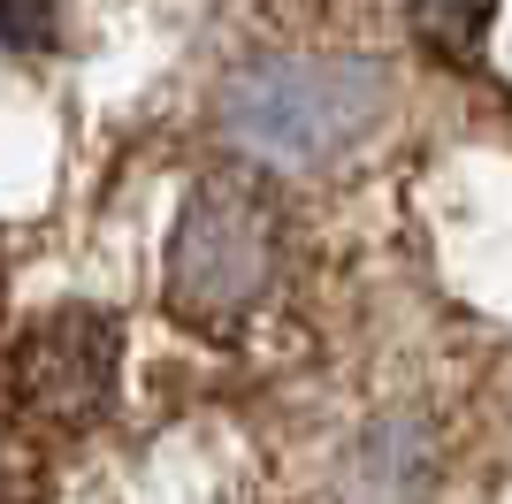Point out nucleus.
<instances>
[{
	"label": "nucleus",
	"mask_w": 512,
	"mask_h": 504,
	"mask_svg": "<svg viewBox=\"0 0 512 504\" xmlns=\"http://www.w3.org/2000/svg\"><path fill=\"white\" fill-rule=\"evenodd\" d=\"M383 107V77L360 62H260L222 92V130L260 161H321Z\"/></svg>",
	"instance_id": "nucleus-1"
},
{
	"label": "nucleus",
	"mask_w": 512,
	"mask_h": 504,
	"mask_svg": "<svg viewBox=\"0 0 512 504\" xmlns=\"http://www.w3.org/2000/svg\"><path fill=\"white\" fill-rule=\"evenodd\" d=\"M107 367H115V329L107 321H54L23 344V405L92 413V405H107Z\"/></svg>",
	"instance_id": "nucleus-3"
},
{
	"label": "nucleus",
	"mask_w": 512,
	"mask_h": 504,
	"mask_svg": "<svg viewBox=\"0 0 512 504\" xmlns=\"http://www.w3.org/2000/svg\"><path fill=\"white\" fill-rule=\"evenodd\" d=\"M268 268H276L268 207L237 184H199V199L184 207L176 245H169V298L192 321H222L268 291Z\"/></svg>",
	"instance_id": "nucleus-2"
},
{
	"label": "nucleus",
	"mask_w": 512,
	"mask_h": 504,
	"mask_svg": "<svg viewBox=\"0 0 512 504\" xmlns=\"http://www.w3.org/2000/svg\"><path fill=\"white\" fill-rule=\"evenodd\" d=\"M0 489H8V474H0Z\"/></svg>",
	"instance_id": "nucleus-5"
},
{
	"label": "nucleus",
	"mask_w": 512,
	"mask_h": 504,
	"mask_svg": "<svg viewBox=\"0 0 512 504\" xmlns=\"http://www.w3.org/2000/svg\"><path fill=\"white\" fill-rule=\"evenodd\" d=\"M406 8L436 46H467L482 31V16H490V0H406Z\"/></svg>",
	"instance_id": "nucleus-4"
}]
</instances>
